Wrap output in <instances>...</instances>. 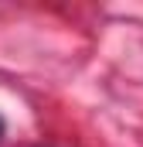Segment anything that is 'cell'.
<instances>
[{
	"label": "cell",
	"instance_id": "6da1fadb",
	"mask_svg": "<svg viewBox=\"0 0 143 147\" xmlns=\"http://www.w3.org/2000/svg\"><path fill=\"white\" fill-rule=\"evenodd\" d=\"M3 134H7V123H3V116H0V140H3Z\"/></svg>",
	"mask_w": 143,
	"mask_h": 147
}]
</instances>
